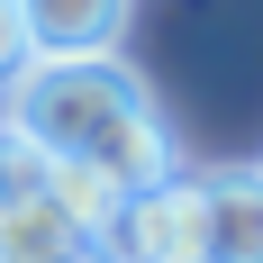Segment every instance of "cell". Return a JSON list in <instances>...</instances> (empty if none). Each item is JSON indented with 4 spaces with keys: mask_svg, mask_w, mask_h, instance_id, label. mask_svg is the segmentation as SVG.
Listing matches in <instances>:
<instances>
[{
    "mask_svg": "<svg viewBox=\"0 0 263 263\" xmlns=\"http://www.w3.org/2000/svg\"><path fill=\"white\" fill-rule=\"evenodd\" d=\"M9 127L46 163H91L118 191L182 173L163 109L145 100V82L127 64H18L9 73Z\"/></svg>",
    "mask_w": 263,
    "mask_h": 263,
    "instance_id": "cell-1",
    "label": "cell"
},
{
    "mask_svg": "<svg viewBox=\"0 0 263 263\" xmlns=\"http://www.w3.org/2000/svg\"><path fill=\"white\" fill-rule=\"evenodd\" d=\"M109 263H209V173H173L118 200L100 236Z\"/></svg>",
    "mask_w": 263,
    "mask_h": 263,
    "instance_id": "cell-2",
    "label": "cell"
},
{
    "mask_svg": "<svg viewBox=\"0 0 263 263\" xmlns=\"http://www.w3.org/2000/svg\"><path fill=\"white\" fill-rule=\"evenodd\" d=\"M27 64H118L127 0H18Z\"/></svg>",
    "mask_w": 263,
    "mask_h": 263,
    "instance_id": "cell-3",
    "label": "cell"
},
{
    "mask_svg": "<svg viewBox=\"0 0 263 263\" xmlns=\"http://www.w3.org/2000/svg\"><path fill=\"white\" fill-rule=\"evenodd\" d=\"M73 245H91V236L54 209V191H46V182L0 200V263H64Z\"/></svg>",
    "mask_w": 263,
    "mask_h": 263,
    "instance_id": "cell-4",
    "label": "cell"
},
{
    "mask_svg": "<svg viewBox=\"0 0 263 263\" xmlns=\"http://www.w3.org/2000/svg\"><path fill=\"white\" fill-rule=\"evenodd\" d=\"M209 263H263V173H209Z\"/></svg>",
    "mask_w": 263,
    "mask_h": 263,
    "instance_id": "cell-5",
    "label": "cell"
},
{
    "mask_svg": "<svg viewBox=\"0 0 263 263\" xmlns=\"http://www.w3.org/2000/svg\"><path fill=\"white\" fill-rule=\"evenodd\" d=\"M46 191H54V209L73 218L91 245L109 236V218H118V200H127V191H118V182H100L91 163H46Z\"/></svg>",
    "mask_w": 263,
    "mask_h": 263,
    "instance_id": "cell-6",
    "label": "cell"
},
{
    "mask_svg": "<svg viewBox=\"0 0 263 263\" xmlns=\"http://www.w3.org/2000/svg\"><path fill=\"white\" fill-rule=\"evenodd\" d=\"M18 64H27V27H18V0H0V91H9Z\"/></svg>",
    "mask_w": 263,
    "mask_h": 263,
    "instance_id": "cell-7",
    "label": "cell"
},
{
    "mask_svg": "<svg viewBox=\"0 0 263 263\" xmlns=\"http://www.w3.org/2000/svg\"><path fill=\"white\" fill-rule=\"evenodd\" d=\"M64 263H109V254H100V245H73V254H64Z\"/></svg>",
    "mask_w": 263,
    "mask_h": 263,
    "instance_id": "cell-8",
    "label": "cell"
}]
</instances>
